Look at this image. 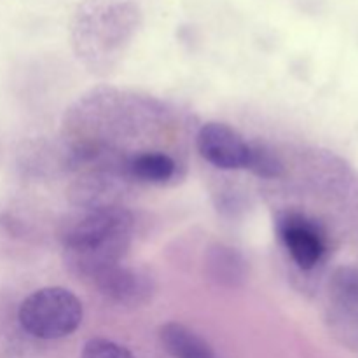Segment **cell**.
<instances>
[{
  "instance_id": "3",
  "label": "cell",
  "mask_w": 358,
  "mask_h": 358,
  "mask_svg": "<svg viewBox=\"0 0 358 358\" xmlns=\"http://www.w3.org/2000/svg\"><path fill=\"white\" fill-rule=\"evenodd\" d=\"M198 150L215 168L240 170L247 163L248 142L224 122H206L198 133Z\"/></svg>"
},
{
  "instance_id": "8",
  "label": "cell",
  "mask_w": 358,
  "mask_h": 358,
  "mask_svg": "<svg viewBox=\"0 0 358 358\" xmlns=\"http://www.w3.org/2000/svg\"><path fill=\"white\" fill-rule=\"evenodd\" d=\"M133 177L150 184H163L175 173V161L161 152H145L135 156L129 163Z\"/></svg>"
},
{
  "instance_id": "7",
  "label": "cell",
  "mask_w": 358,
  "mask_h": 358,
  "mask_svg": "<svg viewBox=\"0 0 358 358\" xmlns=\"http://www.w3.org/2000/svg\"><path fill=\"white\" fill-rule=\"evenodd\" d=\"M206 271L219 285L238 289L247 282L248 266L236 248L219 243L213 245L206 254Z\"/></svg>"
},
{
  "instance_id": "4",
  "label": "cell",
  "mask_w": 358,
  "mask_h": 358,
  "mask_svg": "<svg viewBox=\"0 0 358 358\" xmlns=\"http://www.w3.org/2000/svg\"><path fill=\"white\" fill-rule=\"evenodd\" d=\"M278 233L301 269H311L318 264L325 250L324 238L306 217L297 213L282 217L278 220Z\"/></svg>"
},
{
  "instance_id": "1",
  "label": "cell",
  "mask_w": 358,
  "mask_h": 358,
  "mask_svg": "<svg viewBox=\"0 0 358 358\" xmlns=\"http://www.w3.org/2000/svg\"><path fill=\"white\" fill-rule=\"evenodd\" d=\"M131 224L128 210L91 206L65 219L59 240L72 264L91 278L98 269L119 262L128 247Z\"/></svg>"
},
{
  "instance_id": "2",
  "label": "cell",
  "mask_w": 358,
  "mask_h": 358,
  "mask_svg": "<svg viewBox=\"0 0 358 358\" xmlns=\"http://www.w3.org/2000/svg\"><path fill=\"white\" fill-rule=\"evenodd\" d=\"M84 308L79 297L63 287L35 290L21 303L17 318L24 331L38 339H62L83 324Z\"/></svg>"
},
{
  "instance_id": "9",
  "label": "cell",
  "mask_w": 358,
  "mask_h": 358,
  "mask_svg": "<svg viewBox=\"0 0 358 358\" xmlns=\"http://www.w3.org/2000/svg\"><path fill=\"white\" fill-rule=\"evenodd\" d=\"M245 168L262 178H278L283 175V163L275 150L264 143H248V156Z\"/></svg>"
},
{
  "instance_id": "5",
  "label": "cell",
  "mask_w": 358,
  "mask_h": 358,
  "mask_svg": "<svg viewBox=\"0 0 358 358\" xmlns=\"http://www.w3.org/2000/svg\"><path fill=\"white\" fill-rule=\"evenodd\" d=\"M91 278L94 285L101 290V294L117 303L131 304V306L145 303L152 290L147 276L124 268L119 262L98 269Z\"/></svg>"
},
{
  "instance_id": "10",
  "label": "cell",
  "mask_w": 358,
  "mask_h": 358,
  "mask_svg": "<svg viewBox=\"0 0 358 358\" xmlns=\"http://www.w3.org/2000/svg\"><path fill=\"white\" fill-rule=\"evenodd\" d=\"M80 358H135L124 346L110 341V339L94 338L84 345Z\"/></svg>"
},
{
  "instance_id": "6",
  "label": "cell",
  "mask_w": 358,
  "mask_h": 358,
  "mask_svg": "<svg viewBox=\"0 0 358 358\" xmlns=\"http://www.w3.org/2000/svg\"><path fill=\"white\" fill-rule=\"evenodd\" d=\"M159 343L171 358H219L203 336L178 322L161 325Z\"/></svg>"
}]
</instances>
